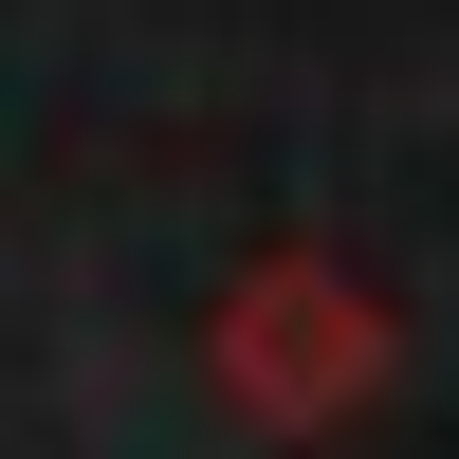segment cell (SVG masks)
Returning <instances> with one entry per match:
<instances>
[{
    "instance_id": "obj_1",
    "label": "cell",
    "mask_w": 459,
    "mask_h": 459,
    "mask_svg": "<svg viewBox=\"0 0 459 459\" xmlns=\"http://www.w3.org/2000/svg\"><path fill=\"white\" fill-rule=\"evenodd\" d=\"M386 294L350 276L331 239H257L239 276H221V313H203V386L239 404L257 441H331L368 386H386Z\"/></svg>"
}]
</instances>
